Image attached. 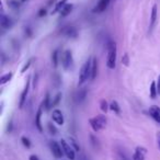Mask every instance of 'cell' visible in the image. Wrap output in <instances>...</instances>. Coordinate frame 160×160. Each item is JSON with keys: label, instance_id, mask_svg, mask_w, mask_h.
Listing matches in <instances>:
<instances>
[{"label": "cell", "instance_id": "obj_1", "mask_svg": "<svg viewBox=\"0 0 160 160\" xmlns=\"http://www.w3.org/2000/svg\"><path fill=\"white\" fill-rule=\"evenodd\" d=\"M116 55H118V49L116 44L111 42L108 46V58H106V66L109 69H114L116 66Z\"/></svg>", "mask_w": 160, "mask_h": 160}, {"label": "cell", "instance_id": "obj_2", "mask_svg": "<svg viewBox=\"0 0 160 160\" xmlns=\"http://www.w3.org/2000/svg\"><path fill=\"white\" fill-rule=\"evenodd\" d=\"M91 67H92V60L89 58L88 60H86L82 65L80 72H79V84H84L88 79H91Z\"/></svg>", "mask_w": 160, "mask_h": 160}, {"label": "cell", "instance_id": "obj_3", "mask_svg": "<svg viewBox=\"0 0 160 160\" xmlns=\"http://www.w3.org/2000/svg\"><path fill=\"white\" fill-rule=\"evenodd\" d=\"M91 128L93 129V132H100L101 129H103L106 125V118L104 115H98L96 118H92L89 120Z\"/></svg>", "mask_w": 160, "mask_h": 160}, {"label": "cell", "instance_id": "obj_4", "mask_svg": "<svg viewBox=\"0 0 160 160\" xmlns=\"http://www.w3.org/2000/svg\"><path fill=\"white\" fill-rule=\"evenodd\" d=\"M62 65H63L64 69L69 70L72 68L74 66V59H72V53L71 50L67 49L64 52L63 56H62Z\"/></svg>", "mask_w": 160, "mask_h": 160}, {"label": "cell", "instance_id": "obj_5", "mask_svg": "<svg viewBox=\"0 0 160 160\" xmlns=\"http://www.w3.org/2000/svg\"><path fill=\"white\" fill-rule=\"evenodd\" d=\"M60 145H62V148H63L64 150V155L69 160H75V158H76L75 149L70 146L65 139H60Z\"/></svg>", "mask_w": 160, "mask_h": 160}, {"label": "cell", "instance_id": "obj_6", "mask_svg": "<svg viewBox=\"0 0 160 160\" xmlns=\"http://www.w3.org/2000/svg\"><path fill=\"white\" fill-rule=\"evenodd\" d=\"M49 147H50V150H52V153L54 155V157L57 158V159H62L64 156V150L62 148V145L58 144L55 140H52L49 143Z\"/></svg>", "mask_w": 160, "mask_h": 160}, {"label": "cell", "instance_id": "obj_7", "mask_svg": "<svg viewBox=\"0 0 160 160\" xmlns=\"http://www.w3.org/2000/svg\"><path fill=\"white\" fill-rule=\"evenodd\" d=\"M52 118H53V121L55 122L57 125H64V123H65V120H64V115L62 111L60 110H58V109H56L53 111L52 113Z\"/></svg>", "mask_w": 160, "mask_h": 160}, {"label": "cell", "instance_id": "obj_8", "mask_svg": "<svg viewBox=\"0 0 160 160\" xmlns=\"http://www.w3.org/2000/svg\"><path fill=\"white\" fill-rule=\"evenodd\" d=\"M148 112H149V115H150L157 123L160 124V108L159 106H157V105H151V106L149 108Z\"/></svg>", "mask_w": 160, "mask_h": 160}, {"label": "cell", "instance_id": "obj_9", "mask_svg": "<svg viewBox=\"0 0 160 160\" xmlns=\"http://www.w3.org/2000/svg\"><path fill=\"white\" fill-rule=\"evenodd\" d=\"M110 1L111 0H99L98 5L93 8V12H97V13L103 12L105 9L108 8V6L110 5Z\"/></svg>", "mask_w": 160, "mask_h": 160}, {"label": "cell", "instance_id": "obj_10", "mask_svg": "<svg viewBox=\"0 0 160 160\" xmlns=\"http://www.w3.org/2000/svg\"><path fill=\"white\" fill-rule=\"evenodd\" d=\"M147 153L146 148L137 147L135 149V153L133 155V160H145V155Z\"/></svg>", "mask_w": 160, "mask_h": 160}, {"label": "cell", "instance_id": "obj_11", "mask_svg": "<svg viewBox=\"0 0 160 160\" xmlns=\"http://www.w3.org/2000/svg\"><path fill=\"white\" fill-rule=\"evenodd\" d=\"M0 25H1V28L3 29H10L12 25H13V21L7 17L6 14H1V17H0Z\"/></svg>", "mask_w": 160, "mask_h": 160}, {"label": "cell", "instance_id": "obj_12", "mask_svg": "<svg viewBox=\"0 0 160 160\" xmlns=\"http://www.w3.org/2000/svg\"><path fill=\"white\" fill-rule=\"evenodd\" d=\"M43 104L39 108V110L36 112V115H35V126H36V128L39 129V132H43V127H42V124H41V118H42V114H43Z\"/></svg>", "mask_w": 160, "mask_h": 160}, {"label": "cell", "instance_id": "obj_13", "mask_svg": "<svg viewBox=\"0 0 160 160\" xmlns=\"http://www.w3.org/2000/svg\"><path fill=\"white\" fill-rule=\"evenodd\" d=\"M29 89H30V79H28L27 81V84L24 87V90L21 93V97H20V101H19V108L22 109L23 105L25 103V100H27V97H28V93H29Z\"/></svg>", "mask_w": 160, "mask_h": 160}, {"label": "cell", "instance_id": "obj_14", "mask_svg": "<svg viewBox=\"0 0 160 160\" xmlns=\"http://www.w3.org/2000/svg\"><path fill=\"white\" fill-rule=\"evenodd\" d=\"M63 35H65L66 37H69V39H76L78 33H77V30L74 27H66L62 31Z\"/></svg>", "mask_w": 160, "mask_h": 160}, {"label": "cell", "instance_id": "obj_15", "mask_svg": "<svg viewBox=\"0 0 160 160\" xmlns=\"http://www.w3.org/2000/svg\"><path fill=\"white\" fill-rule=\"evenodd\" d=\"M158 7L157 5H153V9H151V14H150V30H153L156 21H157V17H158Z\"/></svg>", "mask_w": 160, "mask_h": 160}, {"label": "cell", "instance_id": "obj_16", "mask_svg": "<svg viewBox=\"0 0 160 160\" xmlns=\"http://www.w3.org/2000/svg\"><path fill=\"white\" fill-rule=\"evenodd\" d=\"M86 98H87V89H86V88L79 89L78 92H77V94H76V101L77 102H78V103L84 102V100H86Z\"/></svg>", "mask_w": 160, "mask_h": 160}, {"label": "cell", "instance_id": "obj_17", "mask_svg": "<svg viewBox=\"0 0 160 160\" xmlns=\"http://www.w3.org/2000/svg\"><path fill=\"white\" fill-rule=\"evenodd\" d=\"M72 8H74V6H72L71 3H66V5L64 6L63 9L60 10V12H59L60 18H65V17H67L68 14H70V12L72 11Z\"/></svg>", "mask_w": 160, "mask_h": 160}, {"label": "cell", "instance_id": "obj_18", "mask_svg": "<svg viewBox=\"0 0 160 160\" xmlns=\"http://www.w3.org/2000/svg\"><path fill=\"white\" fill-rule=\"evenodd\" d=\"M98 74V60L96 57L92 58V67H91V80H94Z\"/></svg>", "mask_w": 160, "mask_h": 160}, {"label": "cell", "instance_id": "obj_19", "mask_svg": "<svg viewBox=\"0 0 160 160\" xmlns=\"http://www.w3.org/2000/svg\"><path fill=\"white\" fill-rule=\"evenodd\" d=\"M149 93H150V98L151 99H156V97L158 96V90H157V82L153 81L150 84V89H149Z\"/></svg>", "mask_w": 160, "mask_h": 160}, {"label": "cell", "instance_id": "obj_20", "mask_svg": "<svg viewBox=\"0 0 160 160\" xmlns=\"http://www.w3.org/2000/svg\"><path fill=\"white\" fill-rule=\"evenodd\" d=\"M43 106L46 111H48L49 109L52 108V102H50V97H49V93H46V96L44 98V101H43Z\"/></svg>", "mask_w": 160, "mask_h": 160}, {"label": "cell", "instance_id": "obj_21", "mask_svg": "<svg viewBox=\"0 0 160 160\" xmlns=\"http://www.w3.org/2000/svg\"><path fill=\"white\" fill-rule=\"evenodd\" d=\"M12 76H13L12 72H8L6 75H3V76L1 77V79H0V84H6L7 82H9L11 80Z\"/></svg>", "mask_w": 160, "mask_h": 160}, {"label": "cell", "instance_id": "obj_22", "mask_svg": "<svg viewBox=\"0 0 160 160\" xmlns=\"http://www.w3.org/2000/svg\"><path fill=\"white\" fill-rule=\"evenodd\" d=\"M110 110L114 112V113H116V114H120L121 113V108H120V105L116 101H112L111 104H110Z\"/></svg>", "mask_w": 160, "mask_h": 160}, {"label": "cell", "instance_id": "obj_23", "mask_svg": "<svg viewBox=\"0 0 160 160\" xmlns=\"http://www.w3.org/2000/svg\"><path fill=\"white\" fill-rule=\"evenodd\" d=\"M58 56H59V54H58V49H56V50L53 52V54H52V63L54 65V67H57V66H58Z\"/></svg>", "mask_w": 160, "mask_h": 160}, {"label": "cell", "instance_id": "obj_24", "mask_svg": "<svg viewBox=\"0 0 160 160\" xmlns=\"http://www.w3.org/2000/svg\"><path fill=\"white\" fill-rule=\"evenodd\" d=\"M68 140H69V145L75 149V151H79V150H80V147L77 144V140L74 138V137H69Z\"/></svg>", "mask_w": 160, "mask_h": 160}, {"label": "cell", "instance_id": "obj_25", "mask_svg": "<svg viewBox=\"0 0 160 160\" xmlns=\"http://www.w3.org/2000/svg\"><path fill=\"white\" fill-rule=\"evenodd\" d=\"M66 1L67 0H62L59 2H57V5L55 6V10L53 11V13H56V12H60V10L64 8V6L66 5Z\"/></svg>", "mask_w": 160, "mask_h": 160}, {"label": "cell", "instance_id": "obj_26", "mask_svg": "<svg viewBox=\"0 0 160 160\" xmlns=\"http://www.w3.org/2000/svg\"><path fill=\"white\" fill-rule=\"evenodd\" d=\"M100 109L102 110V112L106 113L108 110L110 109V105L108 104V102H106L105 100H101V101H100Z\"/></svg>", "mask_w": 160, "mask_h": 160}, {"label": "cell", "instance_id": "obj_27", "mask_svg": "<svg viewBox=\"0 0 160 160\" xmlns=\"http://www.w3.org/2000/svg\"><path fill=\"white\" fill-rule=\"evenodd\" d=\"M8 5H9V7L11 8V9H13V10H18V9H19V2L15 1V0H10V1H8Z\"/></svg>", "mask_w": 160, "mask_h": 160}, {"label": "cell", "instance_id": "obj_28", "mask_svg": "<svg viewBox=\"0 0 160 160\" xmlns=\"http://www.w3.org/2000/svg\"><path fill=\"white\" fill-rule=\"evenodd\" d=\"M47 127H48V132L52 135H56L57 134V129H56L55 125L53 123H47Z\"/></svg>", "mask_w": 160, "mask_h": 160}, {"label": "cell", "instance_id": "obj_29", "mask_svg": "<svg viewBox=\"0 0 160 160\" xmlns=\"http://www.w3.org/2000/svg\"><path fill=\"white\" fill-rule=\"evenodd\" d=\"M21 141H22V144L27 147V148H30V147H31V141H30V139H29L28 137H25V136L21 137Z\"/></svg>", "mask_w": 160, "mask_h": 160}, {"label": "cell", "instance_id": "obj_30", "mask_svg": "<svg viewBox=\"0 0 160 160\" xmlns=\"http://www.w3.org/2000/svg\"><path fill=\"white\" fill-rule=\"evenodd\" d=\"M122 64L124 65V66H128L129 65V57H128V54H124L123 57H122Z\"/></svg>", "mask_w": 160, "mask_h": 160}, {"label": "cell", "instance_id": "obj_31", "mask_svg": "<svg viewBox=\"0 0 160 160\" xmlns=\"http://www.w3.org/2000/svg\"><path fill=\"white\" fill-rule=\"evenodd\" d=\"M60 99H62V93H58V94L54 98V100L52 101V106H55V105L58 104V102L60 101Z\"/></svg>", "mask_w": 160, "mask_h": 160}, {"label": "cell", "instance_id": "obj_32", "mask_svg": "<svg viewBox=\"0 0 160 160\" xmlns=\"http://www.w3.org/2000/svg\"><path fill=\"white\" fill-rule=\"evenodd\" d=\"M90 138H91V140H92V141H91L92 146L94 147V148H97V147L99 148V140H98V139L96 138L93 135H90Z\"/></svg>", "mask_w": 160, "mask_h": 160}, {"label": "cell", "instance_id": "obj_33", "mask_svg": "<svg viewBox=\"0 0 160 160\" xmlns=\"http://www.w3.org/2000/svg\"><path fill=\"white\" fill-rule=\"evenodd\" d=\"M32 60H33V58H31L28 63L24 65V67H23V68L21 69V74H24V72H25V71L29 69V67H30V66H31V64H32Z\"/></svg>", "mask_w": 160, "mask_h": 160}, {"label": "cell", "instance_id": "obj_34", "mask_svg": "<svg viewBox=\"0 0 160 160\" xmlns=\"http://www.w3.org/2000/svg\"><path fill=\"white\" fill-rule=\"evenodd\" d=\"M157 90H158V94L160 96V76L158 77V80H157Z\"/></svg>", "mask_w": 160, "mask_h": 160}, {"label": "cell", "instance_id": "obj_35", "mask_svg": "<svg viewBox=\"0 0 160 160\" xmlns=\"http://www.w3.org/2000/svg\"><path fill=\"white\" fill-rule=\"evenodd\" d=\"M46 14V10L45 9H41V11L39 12V17H43V15H45Z\"/></svg>", "mask_w": 160, "mask_h": 160}, {"label": "cell", "instance_id": "obj_36", "mask_svg": "<svg viewBox=\"0 0 160 160\" xmlns=\"http://www.w3.org/2000/svg\"><path fill=\"white\" fill-rule=\"evenodd\" d=\"M157 144H158V147H159V150H160V132L157 134Z\"/></svg>", "mask_w": 160, "mask_h": 160}, {"label": "cell", "instance_id": "obj_37", "mask_svg": "<svg viewBox=\"0 0 160 160\" xmlns=\"http://www.w3.org/2000/svg\"><path fill=\"white\" fill-rule=\"evenodd\" d=\"M30 160H40L37 158V156H35V155H31L30 156Z\"/></svg>", "mask_w": 160, "mask_h": 160}]
</instances>
